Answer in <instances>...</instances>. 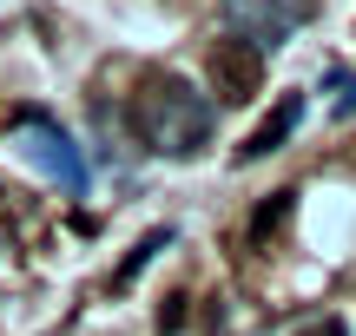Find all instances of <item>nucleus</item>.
<instances>
[{"label":"nucleus","instance_id":"9","mask_svg":"<svg viewBox=\"0 0 356 336\" xmlns=\"http://www.w3.org/2000/svg\"><path fill=\"white\" fill-rule=\"evenodd\" d=\"M304 336H350V324H343V317H317Z\"/></svg>","mask_w":356,"mask_h":336},{"label":"nucleus","instance_id":"6","mask_svg":"<svg viewBox=\"0 0 356 336\" xmlns=\"http://www.w3.org/2000/svg\"><path fill=\"white\" fill-rule=\"evenodd\" d=\"M291 205H297V192H270L264 205L251 211V224H244V237H251V244H264V237H270V231L284 224V211H291Z\"/></svg>","mask_w":356,"mask_h":336},{"label":"nucleus","instance_id":"2","mask_svg":"<svg viewBox=\"0 0 356 336\" xmlns=\"http://www.w3.org/2000/svg\"><path fill=\"white\" fill-rule=\"evenodd\" d=\"M264 86V47H251L244 33H225L204 47V92L218 106H244Z\"/></svg>","mask_w":356,"mask_h":336},{"label":"nucleus","instance_id":"8","mask_svg":"<svg viewBox=\"0 0 356 336\" xmlns=\"http://www.w3.org/2000/svg\"><path fill=\"white\" fill-rule=\"evenodd\" d=\"M159 330H165V336H178V330H185V297H178V290L165 297V310H159Z\"/></svg>","mask_w":356,"mask_h":336},{"label":"nucleus","instance_id":"5","mask_svg":"<svg viewBox=\"0 0 356 336\" xmlns=\"http://www.w3.org/2000/svg\"><path fill=\"white\" fill-rule=\"evenodd\" d=\"M304 126V92H284L277 106H270L264 119H257L251 132H244V145H238V165H251V158H277L284 145H291V132Z\"/></svg>","mask_w":356,"mask_h":336},{"label":"nucleus","instance_id":"1","mask_svg":"<svg viewBox=\"0 0 356 336\" xmlns=\"http://www.w3.org/2000/svg\"><path fill=\"white\" fill-rule=\"evenodd\" d=\"M126 119H132V139L159 158H198L211 145V126H218L211 99H198L191 79H178V73H145Z\"/></svg>","mask_w":356,"mask_h":336},{"label":"nucleus","instance_id":"3","mask_svg":"<svg viewBox=\"0 0 356 336\" xmlns=\"http://www.w3.org/2000/svg\"><path fill=\"white\" fill-rule=\"evenodd\" d=\"M225 7H231V26H238L251 47L270 53L277 40H291L297 26L317 13V0H225Z\"/></svg>","mask_w":356,"mask_h":336},{"label":"nucleus","instance_id":"4","mask_svg":"<svg viewBox=\"0 0 356 336\" xmlns=\"http://www.w3.org/2000/svg\"><path fill=\"white\" fill-rule=\"evenodd\" d=\"M26 158H33L40 171H53L60 185H73V192L86 185V158H79V145L66 139V132L53 126L47 112H40V119H33V132H26Z\"/></svg>","mask_w":356,"mask_h":336},{"label":"nucleus","instance_id":"7","mask_svg":"<svg viewBox=\"0 0 356 336\" xmlns=\"http://www.w3.org/2000/svg\"><path fill=\"white\" fill-rule=\"evenodd\" d=\"M165 244H172V231H152L145 244H132V251H126V264L113 271V290H126V284H132V277H139V271H145V264H152V258H159Z\"/></svg>","mask_w":356,"mask_h":336}]
</instances>
